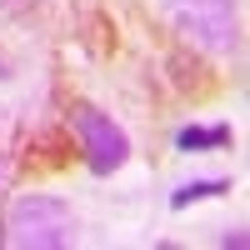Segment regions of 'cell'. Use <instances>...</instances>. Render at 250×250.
<instances>
[{"mask_svg": "<svg viewBox=\"0 0 250 250\" xmlns=\"http://www.w3.org/2000/svg\"><path fill=\"white\" fill-rule=\"evenodd\" d=\"M160 15L200 55L220 60L240 45V5L235 0H160Z\"/></svg>", "mask_w": 250, "mask_h": 250, "instance_id": "1", "label": "cell"}, {"mask_svg": "<svg viewBox=\"0 0 250 250\" xmlns=\"http://www.w3.org/2000/svg\"><path fill=\"white\" fill-rule=\"evenodd\" d=\"M75 240V210L60 195H20L5 210L10 250H60Z\"/></svg>", "mask_w": 250, "mask_h": 250, "instance_id": "2", "label": "cell"}, {"mask_svg": "<svg viewBox=\"0 0 250 250\" xmlns=\"http://www.w3.org/2000/svg\"><path fill=\"white\" fill-rule=\"evenodd\" d=\"M70 125H75V145H80V155H85L90 175H115L120 165L130 160V135H125L120 120H110L105 110L75 105Z\"/></svg>", "mask_w": 250, "mask_h": 250, "instance_id": "3", "label": "cell"}, {"mask_svg": "<svg viewBox=\"0 0 250 250\" xmlns=\"http://www.w3.org/2000/svg\"><path fill=\"white\" fill-rule=\"evenodd\" d=\"M235 135L230 125H185V130H175V150L180 155H205V150H225Z\"/></svg>", "mask_w": 250, "mask_h": 250, "instance_id": "4", "label": "cell"}, {"mask_svg": "<svg viewBox=\"0 0 250 250\" xmlns=\"http://www.w3.org/2000/svg\"><path fill=\"white\" fill-rule=\"evenodd\" d=\"M230 190V180H220V175H205V180H185L170 190V210H185V205H195V200H215Z\"/></svg>", "mask_w": 250, "mask_h": 250, "instance_id": "5", "label": "cell"}, {"mask_svg": "<svg viewBox=\"0 0 250 250\" xmlns=\"http://www.w3.org/2000/svg\"><path fill=\"white\" fill-rule=\"evenodd\" d=\"M220 245H225V250H245V230H225Z\"/></svg>", "mask_w": 250, "mask_h": 250, "instance_id": "6", "label": "cell"}, {"mask_svg": "<svg viewBox=\"0 0 250 250\" xmlns=\"http://www.w3.org/2000/svg\"><path fill=\"white\" fill-rule=\"evenodd\" d=\"M5 185H10V160L0 155V190H5Z\"/></svg>", "mask_w": 250, "mask_h": 250, "instance_id": "7", "label": "cell"}]
</instances>
